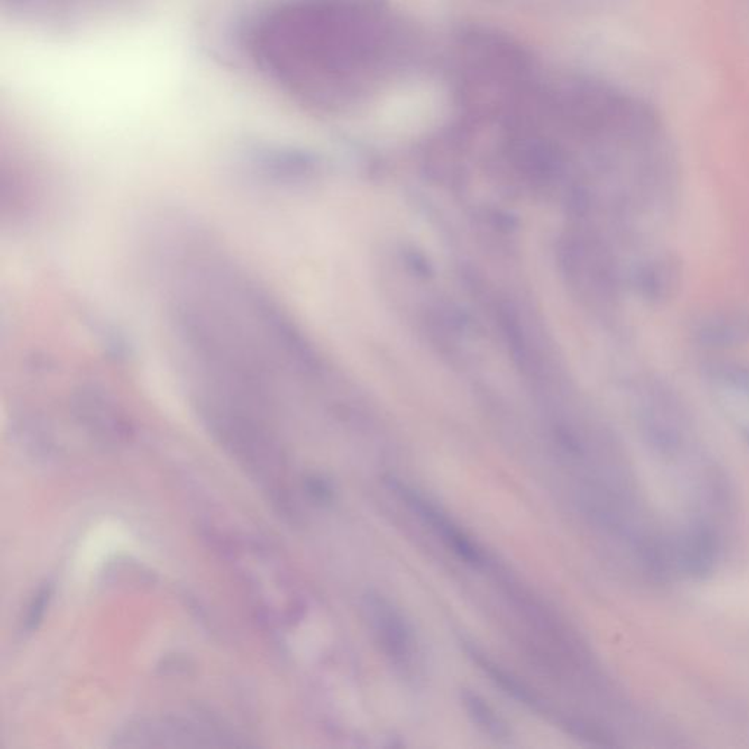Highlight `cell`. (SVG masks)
<instances>
[{
  "label": "cell",
  "instance_id": "6da1fadb",
  "mask_svg": "<svg viewBox=\"0 0 749 749\" xmlns=\"http://www.w3.org/2000/svg\"><path fill=\"white\" fill-rule=\"evenodd\" d=\"M637 422L644 443L659 459L675 461L691 448V417L666 380L650 377L638 385Z\"/></svg>",
  "mask_w": 749,
  "mask_h": 749
},
{
  "label": "cell",
  "instance_id": "7a4b0ae2",
  "mask_svg": "<svg viewBox=\"0 0 749 749\" xmlns=\"http://www.w3.org/2000/svg\"><path fill=\"white\" fill-rule=\"evenodd\" d=\"M388 489L396 495L406 507L412 509V513L419 516L432 532L435 533L451 552H454L460 560L469 563L471 567L480 568L485 565V553L481 552L476 542L467 536L464 530L455 525L443 509L438 508L434 502L425 498L419 490L404 483L400 479L388 476L385 478Z\"/></svg>",
  "mask_w": 749,
  "mask_h": 749
},
{
  "label": "cell",
  "instance_id": "3957f363",
  "mask_svg": "<svg viewBox=\"0 0 749 749\" xmlns=\"http://www.w3.org/2000/svg\"><path fill=\"white\" fill-rule=\"evenodd\" d=\"M363 614L385 656L397 666H407L416 654V638L403 612L388 598L368 591L363 596Z\"/></svg>",
  "mask_w": 749,
  "mask_h": 749
},
{
  "label": "cell",
  "instance_id": "277c9868",
  "mask_svg": "<svg viewBox=\"0 0 749 749\" xmlns=\"http://www.w3.org/2000/svg\"><path fill=\"white\" fill-rule=\"evenodd\" d=\"M704 378L720 412L749 447V365L715 361L706 366Z\"/></svg>",
  "mask_w": 749,
  "mask_h": 749
},
{
  "label": "cell",
  "instance_id": "5b68a950",
  "mask_svg": "<svg viewBox=\"0 0 749 749\" xmlns=\"http://www.w3.org/2000/svg\"><path fill=\"white\" fill-rule=\"evenodd\" d=\"M634 288L645 303L663 306L675 299L683 283V265L673 252L650 253L635 267Z\"/></svg>",
  "mask_w": 749,
  "mask_h": 749
},
{
  "label": "cell",
  "instance_id": "8992f818",
  "mask_svg": "<svg viewBox=\"0 0 749 749\" xmlns=\"http://www.w3.org/2000/svg\"><path fill=\"white\" fill-rule=\"evenodd\" d=\"M718 539L713 528L697 521L678 537L671 549L673 565L695 580L708 579L718 560Z\"/></svg>",
  "mask_w": 749,
  "mask_h": 749
},
{
  "label": "cell",
  "instance_id": "52a82bcc",
  "mask_svg": "<svg viewBox=\"0 0 749 749\" xmlns=\"http://www.w3.org/2000/svg\"><path fill=\"white\" fill-rule=\"evenodd\" d=\"M692 338L706 349H734L749 340V318L732 309L701 315L691 328Z\"/></svg>",
  "mask_w": 749,
  "mask_h": 749
},
{
  "label": "cell",
  "instance_id": "ba28073f",
  "mask_svg": "<svg viewBox=\"0 0 749 749\" xmlns=\"http://www.w3.org/2000/svg\"><path fill=\"white\" fill-rule=\"evenodd\" d=\"M466 652L470 659L473 660L478 666H480L481 671H485L486 675L489 676L490 680L497 683L498 687L501 688L502 691L507 692L509 697H513L518 703L530 707L532 710L546 711L543 703L540 701L539 697L530 688L525 687V683L514 678L508 671L499 668L497 663H493L492 660L488 659L483 653L479 652L473 644L466 645Z\"/></svg>",
  "mask_w": 749,
  "mask_h": 749
},
{
  "label": "cell",
  "instance_id": "9c48e42d",
  "mask_svg": "<svg viewBox=\"0 0 749 749\" xmlns=\"http://www.w3.org/2000/svg\"><path fill=\"white\" fill-rule=\"evenodd\" d=\"M461 703L467 716L483 734L497 741L508 738V726L483 697L470 690H464L461 692Z\"/></svg>",
  "mask_w": 749,
  "mask_h": 749
},
{
  "label": "cell",
  "instance_id": "30bf717a",
  "mask_svg": "<svg viewBox=\"0 0 749 749\" xmlns=\"http://www.w3.org/2000/svg\"><path fill=\"white\" fill-rule=\"evenodd\" d=\"M49 590L40 591L37 596H35L34 602H32V607H30V612H28L27 617V628L32 629L35 626H39L41 619H43L44 610H46L47 603H49Z\"/></svg>",
  "mask_w": 749,
  "mask_h": 749
},
{
  "label": "cell",
  "instance_id": "8fae6325",
  "mask_svg": "<svg viewBox=\"0 0 749 749\" xmlns=\"http://www.w3.org/2000/svg\"><path fill=\"white\" fill-rule=\"evenodd\" d=\"M307 492L311 493V497L315 501L328 504L333 501V489L331 486L321 478H309L306 481Z\"/></svg>",
  "mask_w": 749,
  "mask_h": 749
}]
</instances>
